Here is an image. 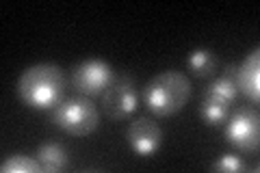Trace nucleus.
Returning a JSON list of instances; mask_svg holds the SVG:
<instances>
[{
    "label": "nucleus",
    "instance_id": "nucleus-12",
    "mask_svg": "<svg viewBox=\"0 0 260 173\" xmlns=\"http://www.w3.org/2000/svg\"><path fill=\"white\" fill-rule=\"evenodd\" d=\"M0 171L3 173H42L44 167L39 160L30 158L26 154H11L0 164Z\"/></svg>",
    "mask_w": 260,
    "mask_h": 173
},
{
    "label": "nucleus",
    "instance_id": "nucleus-13",
    "mask_svg": "<svg viewBox=\"0 0 260 173\" xmlns=\"http://www.w3.org/2000/svg\"><path fill=\"white\" fill-rule=\"evenodd\" d=\"M230 115V106H225L221 102H215L210 97L202 95V104H200V117L206 126H221Z\"/></svg>",
    "mask_w": 260,
    "mask_h": 173
},
{
    "label": "nucleus",
    "instance_id": "nucleus-1",
    "mask_svg": "<svg viewBox=\"0 0 260 173\" xmlns=\"http://www.w3.org/2000/svg\"><path fill=\"white\" fill-rule=\"evenodd\" d=\"M65 93V76L59 65L37 63L22 72L18 80L20 100L35 111H52Z\"/></svg>",
    "mask_w": 260,
    "mask_h": 173
},
{
    "label": "nucleus",
    "instance_id": "nucleus-3",
    "mask_svg": "<svg viewBox=\"0 0 260 173\" xmlns=\"http://www.w3.org/2000/svg\"><path fill=\"white\" fill-rule=\"evenodd\" d=\"M52 123L61 128L65 134L72 136H87L98 130L100 126V113H98L95 104L85 95L68 97L50 111Z\"/></svg>",
    "mask_w": 260,
    "mask_h": 173
},
{
    "label": "nucleus",
    "instance_id": "nucleus-5",
    "mask_svg": "<svg viewBox=\"0 0 260 173\" xmlns=\"http://www.w3.org/2000/svg\"><path fill=\"white\" fill-rule=\"evenodd\" d=\"M113 80V67L102 59H87L72 70V85L85 97L102 95Z\"/></svg>",
    "mask_w": 260,
    "mask_h": 173
},
{
    "label": "nucleus",
    "instance_id": "nucleus-4",
    "mask_svg": "<svg viewBox=\"0 0 260 173\" xmlns=\"http://www.w3.org/2000/svg\"><path fill=\"white\" fill-rule=\"evenodd\" d=\"M225 139L239 152H256L260 139V119L258 113L249 106H241L225 119Z\"/></svg>",
    "mask_w": 260,
    "mask_h": 173
},
{
    "label": "nucleus",
    "instance_id": "nucleus-8",
    "mask_svg": "<svg viewBox=\"0 0 260 173\" xmlns=\"http://www.w3.org/2000/svg\"><path fill=\"white\" fill-rule=\"evenodd\" d=\"M234 85H237L239 93H243L251 102L260 100V54L258 48H254L241 65H237L234 72Z\"/></svg>",
    "mask_w": 260,
    "mask_h": 173
},
{
    "label": "nucleus",
    "instance_id": "nucleus-9",
    "mask_svg": "<svg viewBox=\"0 0 260 173\" xmlns=\"http://www.w3.org/2000/svg\"><path fill=\"white\" fill-rule=\"evenodd\" d=\"M234 72H237V65H228V70L221 74V76L217 80H213L204 89V97H210V100H215V102L230 106L239 95V89L234 85Z\"/></svg>",
    "mask_w": 260,
    "mask_h": 173
},
{
    "label": "nucleus",
    "instance_id": "nucleus-7",
    "mask_svg": "<svg viewBox=\"0 0 260 173\" xmlns=\"http://www.w3.org/2000/svg\"><path fill=\"white\" fill-rule=\"evenodd\" d=\"M126 139H128L130 150H133L137 156L150 158V156H154L160 150L162 130L154 119L139 117V119L130 121V126L126 130Z\"/></svg>",
    "mask_w": 260,
    "mask_h": 173
},
{
    "label": "nucleus",
    "instance_id": "nucleus-14",
    "mask_svg": "<svg viewBox=\"0 0 260 173\" xmlns=\"http://www.w3.org/2000/svg\"><path fill=\"white\" fill-rule=\"evenodd\" d=\"M245 169L243 164L241 156H234V154H223L219 160L213 162V171H219V173H239Z\"/></svg>",
    "mask_w": 260,
    "mask_h": 173
},
{
    "label": "nucleus",
    "instance_id": "nucleus-10",
    "mask_svg": "<svg viewBox=\"0 0 260 173\" xmlns=\"http://www.w3.org/2000/svg\"><path fill=\"white\" fill-rule=\"evenodd\" d=\"M37 160L42 162V167L46 173H54V171H61L68 167L70 162V156L68 150L59 143H46L37 150Z\"/></svg>",
    "mask_w": 260,
    "mask_h": 173
},
{
    "label": "nucleus",
    "instance_id": "nucleus-6",
    "mask_svg": "<svg viewBox=\"0 0 260 173\" xmlns=\"http://www.w3.org/2000/svg\"><path fill=\"white\" fill-rule=\"evenodd\" d=\"M137 104H139V93H137L135 80L130 76L115 78L102 93V111L107 117L115 121L130 117L137 111Z\"/></svg>",
    "mask_w": 260,
    "mask_h": 173
},
{
    "label": "nucleus",
    "instance_id": "nucleus-11",
    "mask_svg": "<svg viewBox=\"0 0 260 173\" xmlns=\"http://www.w3.org/2000/svg\"><path fill=\"white\" fill-rule=\"evenodd\" d=\"M186 65H189V70L195 74V76L206 78L217 67V56L213 50H208V48H195V50L189 54V59H186Z\"/></svg>",
    "mask_w": 260,
    "mask_h": 173
},
{
    "label": "nucleus",
    "instance_id": "nucleus-2",
    "mask_svg": "<svg viewBox=\"0 0 260 173\" xmlns=\"http://www.w3.org/2000/svg\"><path fill=\"white\" fill-rule=\"evenodd\" d=\"M143 104L158 117H172L180 113L191 97V80L182 72L167 70L156 74L143 87Z\"/></svg>",
    "mask_w": 260,
    "mask_h": 173
}]
</instances>
